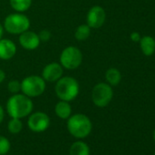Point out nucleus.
<instances>
[{
    "label": "nucleus",
    "instance_id": "obj_1",
    "mask_svg": "<svg viewBox=\"0 0 155 155\" xmlns=\"http://www.w3.org/2000/svg\"><path fill=\"white\" fill-rule=\"evenodd\" d=\"M31 98L25 94H13L7 102V111L11 118L22 119L28 117L33 110Z\"/></svg>",
    "mask_w": 155,
    "mask_h": 155
},
{
    "label": "nucleus",
    "instance_id": "obj_2",
    "mask_svg": "<svg viewBox=\"0 0 155 155\" xmlns=\"http://www.w3.org/2000/svg\"><path fill=\"white\" fill-rule=\"evenodd\" d=\"M67 129L73 137L82 140L91 134L92 130V123L87 115L82 113H76L68 119Z\"/></svg>",
    "mask_w": 155,
    "mask_h": 155
},
{
    "label": "nucleus",
    "instance_id": "obj_3",
    "mask_svg": "<svg viewBox=\"0 0 155 155\" xmlns=\"http://www.w3.org/2000/svg\"><path fill=\"white\" fill-rule=\"evenodd\" d=\"M55 92L60 101H72L80 93V84L72 77H61L56 82Z\"/></svg>",
    "mask_w": 155,
    "mask_h": 155
},
{
    "label": "nucleus",
    "instance_id": "obj_4",
    "mask_svg": "<svg viewBox=\"0 0 155 155\" xmlns=\"http://www.w3.org/2000/svg\"><path fill=\"white\" fill-rule=\"evenodd\" d=\"M30 28L29 18L21 13H13L8 15L4 20V28L12 35H20Z\"/></svg>",
    "mask_w": 155,
    "mask_h": 155
},
{
    "label": "nucleus",
    "instance_id": "obj_5",
    "mask_svg": "<svg viewBox=\"0 0 155 155\" xmlns=\"http://www.w3.org/2000/svg\"><path fill=\"white\" fill-rule=\"evenodd\" d=\"M46 90V81L42 77L31 75L21 81V91L29 98L41 96Z\"/></svg>",
    "mask_w": 155,
    "mask_h": 155
},
{
    "label": "nucleus",
    "instance_id": "obj_6",
    "mask_svg": "<svg viewBox=\"0 0 155 155\" xmlns=\"http://www.w3.org/2000/svg\"><path fill=\"white\" fill-rule=\"evenodd\" d=\"M82 59L83 55L81 49L73 46H69L64 48L59 57L60 65L66 69L69 70L79 68L82 63Z\"/></svg>",
    "mask_w": 155,
    "mask_h": 155
},
{
    "label": "nucleus",
    "instance_id": "obj_7",
    "mask_svg": "<svg viewBox=\"0 0 155 155\" xmlns=\"http://www.w3.org/2000/svg\"><path fill=\"white\" fill-rule=\"evenodd\" d=\"M113 97V91L108 83H98L92 89L91 99L93 103L100 108H104L111 101Z\"/></svg>",
    "mask_w": 155,
    "mask_h": 155
},
{
    "label": "nucleus",
    "instance_id": "obj_8",
    "mask_svg": "<svg viewBox=\"0 0 155 155\" xmlns=\"http://www.w3.org/2000/svg\"><path fill=\"white\" fill-rule=\"evenodd\" d=\"M50 126L49 116L43 111L30 113L28 119V127L34 132H43Z\"/></svg>",
    "mask_w": 155,
    "mask_h": 155
},
{
    "label": "nucleus",
    "instance_id": "obj_9",
    "mask_svg": "<svg viewBox=\"0 0 155 155\" xmlns=\"http://www.w3.org/2000/svg\"><path fill=\"white\" fill-rule=\"evenodd\" d=\"M106 19V13L101 6L92 7L87 14V25L91 28H99L103 26Z\"/></svg>",
    "mask_w": 155,
    "mask_h": 155
},
{
    "label": "nucleus",
    "instance_id": "obj_10",
    "mask_svg": "<svg viewBox=\"0 0 155 155\" xmlns=\"http://www.w3.org/2000/svg\"><path fill=\"white\" fill-rule=\"evenodd\" d=\"M63 76V67L57 62L46 65L42 70V78L48 82H57Z\"/></svg>",
    "mask_w": 155,
    "mask_h": 155
},
{
    "label": "nucleus",
    "instance_id": "obj_11",
    "mask_svg": "<svg viewBox=\"0 0 155 155\" xmlns=\"http://www.w3.org/2000/svg\"><path fill=\"white\" fill-rule=\"evenodd\" d=\"M18 41L21 47L28 50H34L38 48L40 44V39L38 38V35L30 30H27L21 33L19 35Z\"/></svg>",
    "mask_w": 155,
    "mask_h": 155
},
{
    "label": "nucleus",
    "instance_id": "obj_12",
    "mask_svg": "<svg viewBox=\"0 0 155 155\" xmlns=\"http://www.w3.org/2000/svg\"><path fill=\"white\" fill-rule=\"evenodd\" d=\"M17 53L16 44L8 38L0 39V59L8 60L14 58Z\"/></svg>",
    "mask_w": 155,
    "mask_h": 155
},
{
    "label": "nucleus",
    "instance_id": "obj_13",
    "mask_svg": "<svg viewBox=\"0 0 155 155\" xmlns=\"http://www.w3.org/2000/svg\"><path fill=\"white\" fill-rule=\"evenodd\" d=\"M72 109L70 104L65 101H59L55 106V113L61 120H68L71 116Z\"/></svg>",
    "mask_w": 155,
    "mask_h": 155
},
{
    "label": "nucleus",
    "instance_id": "obj_14",
    "mask_svg": "<svg viewBox=\"0 0 155 155\" xmlns=\"http://www.w3.org/2000/svg\"><path fill=\"white\" fill-rule=\"evenodd\" d=\"M69 155H91L90 146L81 140H77L71 144L69 148Z\"/></svg>",
    "mask_w": 155,
    "mask_h": 155
},
{
    "label": "nucleus",
    "instance_id": "obj_15",
    "mask_svg": "<svg viewBox=\"0 0 155 155\" xmlns=\"http://www.w3.org/2000/svg\"><path fill=\"white\" fill-rule=\"evenodd\" d=\"M140 45L142 53L146 56H150L155 51V39L150 36L140 38Z\"/></svg>",
    "mask_w": 155,
    "mask_h": 155
},
{
    "label": "nucleus",
    "instance_id": "obj_16",
    "mask_svg": "<svg viewBox=\"0 0 155 155\" xmlns=\"http://www.w3.org/2000/svg\"><path fill=\"white\" fill-rule=\"evenodd\" d=\"M105 79L108 84H110V86H116L120 82L121 74L117 68H110L105 73Z\"/></svg>",
    "mask_w": 155,
    "mask_h": 155
},
{
    "label": "nucleus",
    "instance_id": "obj_17",
    "mask_svg": "<svg viewBox=\"0 0 155 155\" xmlns=\"http://www.w3.org/2000/svg\"><path fill=\"white\" fill-rule=\"evenodd\" d=\"M11 8L18 12L22 13L28 10L32 5V0H9Z\"/></svg>",
    "mask_w": 155,
    "mask_h": 155
},
{
    "label": "nucleus",
    "instance_id": "obj_18",
    "mask_svg": "<svg viewBox=\"0 0 155 155\" xmlns=\"http://www.w3.org/2000/svg\"><path fill=\"white\" fill-rule=\"evenodd\" d=\"M90 36H91V28L87 24L79 26L75 31V38L79 41L86 40L89 38Z\"/></svg>",
    "mask_w": 155,
    "mask_h": 155
},
{
    "label": "nucleus",
    "instance_id": "obj_19",
    "mask_svg": "<svg viewBox=\"0 0 155 155\" xmlns=\"http://www.w3.org/2000/svg\"><path fill=\"white\" fill-rule=\"evenodd\" d=\"M8 130L12 134H18L23 130V122L21 119L11 118V120L8 123Z\"/></svg>",
    "mask_w": 155,
    "mask_h": 155
},
{
    "label": "nucleus",
    "instance_id": "obj_20",
    "mask_svg": "<svg viewBox=\"0 0 155 155\" xmlns=\"http://www.w3.org/2000/svg\"><path fill=\"white\" fill-rule=\"evenodd\" d=\"M11 148V143L9 140L5 137L0 135V155H6L8 153Z\"/></svg>",
    "mask_w": 155,
    "mask_h": 155
},
{
    "label": "nucleus",
    "instance_id": "obj_21",
    "mask_svg": "<svg viewBox=\"0 0 155 155\" xmlns=\"http://www.w3.org/2000/svg\"><path fill=\"white\" fill-rule=\"evenodd\" d=\"M8 90L12 94H17L21 91V82L18 80H12L8 84Z\"/></svg>",
    "mask_w": 155,
    "mask_h": 155
},
{
    "label": "nucleus",
    "instance_id": "obj_22",
    "mask_svg": "<svg viewBox=\"0 0 155 155\" xmlns=\"http://www.w3.org/2000/svg\"><path fill=\"white\" fill-rule=\"evenodd\" d=\"M38 38L40 39V41H43V42H47L51 38V32L48 29H43L41 30L38 34Z\"/></svg>",
    "mask_w": 155,
    "mask_h": 155
},
{
    "label": "nucleus",
    "instance_id": "obj_23",
    "mask_svg": "<svg viewBox=\"0 0 155 155\" xmlns=\"http://www.w3.org/2000/svg\"><path fill=\"white\" fill-rule=\"evenodd\" d=\"M130 39L134 42H138L140 40V36L138 32H132L130 34Z\"/></svg>",
    "mask_w": 155,
    "mask_h": 155
},
{
    "label": "nucleus",
    "instance_id": "obj_24",
    "mask_svg": "<svg viewBox=\"0 0 155 155\" xmlns=\"http://www.w3.org/2000/svg\"><path fill=\"white\" fill-rule=\"evenodd\" d=\"M4 118H5V111H4L3 107L0 105V123L4 120Z\"/></svg>",
    "mask_w": 155,
    "mask_h": 155
},
{
    "label": "nucleus",
    "instance_id": "obj_25",
    "mask_svg": "<svg viewBox=\"0 0 155 155\" xmlns=\"http://www.w3.org/2000/svg\"><path fill=\"white\" fill-rule=\"evenodd\" d=\"M6 79V73L4 70H2L1 68H0V83H2Z\"/></svg>",
    "mask_w": 155,
    "mask_h": 155
},
{
    "label": "nucleus",
    "instance_id": "obj_26",
    "mask_svg": "<svg viewBox=\"0 0 155 155\" xmlns=\"http://www.w3.org/2000/svg\"><path fill=\"white\" fill-rule=\"evenodd\" d=\"M4 34V28L2 27V25L0 24V39L2 38V36Z\"/></svg>",
    "mask_w": 155,
    "mask_h": 155
},
{
    "label": "nucleus",
    "instance_id": "obj_27",
    "mask_svg": "<svg viewBox=\"0 0 155 155\" xmlns=\"http://www.w3.org/2000/svg\"><path fill=\"white\" fill-rule=\"evenodd\" d=\"M153 139H154V140H155V130H154V132H153Z\"/></svg>",
    "mask_w": 155,
    "mask_h": 155
},
{
    "label": "nucleus",
    "instance_id": "obj_28",
    "mask_svg": "<svg viewBox=\"0 0 155 155\" xmlns=\"http://www.w3.org/2000/svg\"><path fill=\"white\" fill-rule=\"evenodd\" d=\"M154 155H155V152H154Z\"/></svg>",
    "mask_w": 155,
    "mask_h": 155
}]
</instances>
